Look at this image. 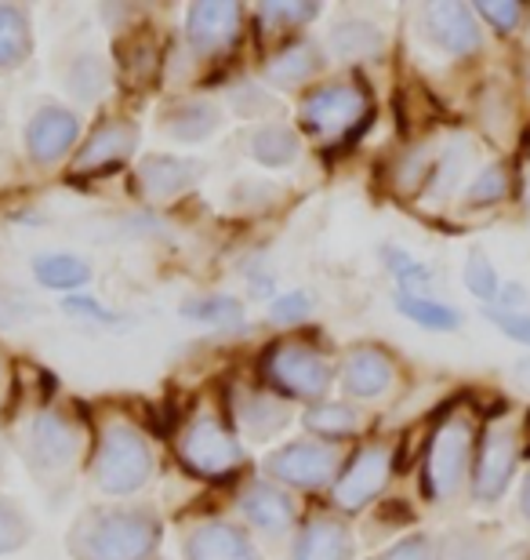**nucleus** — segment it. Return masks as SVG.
<instances>
[{"label": "nucleus", "instance_id": "27", "mask_svg": "<svg viewBox=\"0 0 530 560\" xmlns=\"http://www.w3.org/2000/svg\"><path fill=\"white\" fill-rule=\"evenodd\" d=\"M309 433L323 436V441H345L360 430V411L353 405H342V400H323V405H313L306 416H302Z\"/></svg>", "mask_w": 530, "mask_h": 560}, {"label": "nucleus", "instance_id": "13", "mask_svg": "<svg viewBox=\"0 0 530 560\" xmlns=\"http://www.w3.org/2000/svg\"><path fill=\"white\" fill-rule=\"evenodd\" d=\"M397 386V364L378 346H353L342 361V389L356 400H378Z\"/></svg>", "mask_w": 530, "mask_h": 560}, {"label": "nucleus", "instance_id": "15", "mask_svg": "<svg viewBox=\"0 0 530 560\" xmlns=\"http://www.w3.org/2000/svg\"><path fill=\"white\" fill-rule=\"evenodd\" d=\"M240 33V8L211 0V4H189L186 11V37L200 55H214L229 48Z\"/></svg>", "mask_w": 530, "mask_h": 560}, {"label": "nucleus", "instance_id": "29", "mask_svg": "<svg viewBox=\"0 0 530 560\" xmlns=\"http://www.w3.org/2000/svg\"><path fill=\"white\" fill-rule=\"evenodd\" d=\"M66 88H70V95H76L81 103H95V98H103V92L109 88V66L103 55H76V59L66 66Z\"/></svg>", "mask_w": 530, "mask_h": 560}, {"label": "nucleus", "instance_id": "16", "mask_svg": "<svg viewBox=\"0 0 530 560\" xmlns=\"http://www.w3.org/2000/svg\"><path fill=\"white\" fill-rule=\"evenodd\" d=\"M134 145H139V128H134L131 120H106V125H98L92 136H87L73 167L76 172H92V175L109 172V167H120L128 161L134 153Z\"/></svg>", "mask_w": 530, "mask_h": 560}, {"label": "nucleus", "instance_id": "17", "mask_svg": "<svg viewBox=\"0 0 530 560\" xmlns=\"http://www.w3.org/2000/svg\"><path fill=\"white\" fill-rule=\"evenodd\" d=\"M186 560H262V553L236 524L204 521L186 535Z\"/></svg>", "mask_w": 530, "mask_h": 560}, {"label": "nucleus", "instance_id": "47", "mask_svg": "<svg viewBox=\"0 0 530 560\" xmlns=\"http://www.w3.org/2000/svg\"><path fill=\"white\" fill-rule=\"evenodd\" d=\"M0 378H4V364H0Z\"/></svg>", "mask_w": 530, "mask_h": 560}, {"label": "nucleus", "instance_id": "21", "mask_svg": "<svg viewBox=\"0 0 530 560\" xmlns=\"http://www.w3.org/2000/svg\"><path fill=\"white\" fill-rule=\"evenodd\" d=\"M323 66V51L317 40H295L287 44L284 51L273 55L266 66V81L273 88H284V92H291V88H302L309 81V77H317Z\"/></svg>", "mask_w": 530, "mask_h": 560}, {"label": "nucleus", "instance_id": "25", "mask_svg": "<svg viewBox=\"0 0 530 560\" xmlns=\"http://www.w3.org/2000/svg\"><path fill=\"white\" fill-rule=\"evenodd\" d=\"M33 277L51 291H73L92 280V266H87L81 255L48 252V255H37V259H33Z\"/></svg>", "mask_w": 530, "mask_h": 560}, {"label": "nucleus", "instance_id": "39", "mask_svg": "<svg viewBox=\"0 0 530 560\" xmlns=\"http://www.w3.org/2000/svg\"><path fill=\"white\" fill-rule=\"evenodd\" d=\"M375 560H439V542L428 535H408V539L392 542L386 553H378Z\"/></svg>", "mask_w": 530, "mask_h": 560}, {"label": "nucleus", "instance_id": "38", "mask_svg": "<svg viewBox=\"0 0 530 560\" xmlns=\"http://www.w3.org/2000/svg\"><path fill=\"white\" fill-rule=\"evenodd\" d=\"M472 8H476V15L487 19L498 33L516 30V26H520V19H523L520 0H480V4H472Z\"/></svg>", "mask_w": 530, "mask_h": 560}, {"label": "nucleus", "instance_id": "36", "mask_svg": "<svg viewBox=\"0 0 530 560\" xmlns=\"http://www.w3.org/2000/svg\"><path fill=\"white\" fill-rule=\"evenodd\" d=\"M439 560H494V550L476 532H450L439 539Z\"/></svg>", "mask_w": 530, "mask_h": 560}, {"label": "nucleus", "instance_id": "30", "mask_svg": "<svg viewBox=\"0 0 530 560\" xmlns=\"http://www.w3.org/2000/svg\"><path fill=\"white\" fill-rule=\"evenodd\" d=\"M466 164H469V142L455 139L433 161V175H428V194H433V200H447L466 183Z\"/></svg>", "mask_w": 530, "mask_h": 560}, {"label": "nucleus", "instance_id": "42", "mask_svg": "<svg viewBox=\"0 0 530 560\" xmlns=\"http://www.w3.org/2000/svg\"><path fill=\"white\" fill-rule=\"evenodd\" d=\"M62 313H70V317H87V320H98V324H117V313L106 310L103 302L92 299V295H70L59 302Z\"/></svg>", "mask_w": 530, "mask_h": 560}, {"label": "nucleus", "instance_id": "31", "mask_svg": "<svg viewBox=\"0 0 530 560\" xmlns=\"http://www.w3.org/2000/svg\"><path fill=\"white\" fill-rule=\"evenodd\" d=\"M381 262H386V270L397 280V288L403 295H425L428 288H433V270H428L425 262L414 259L411 252L403 248H381Z\"/></svg>", "mask_w": 530, "mask_h": 560}, {"label": "nucleus", "instance_id": "6", "mask_svg": "<svg viewBox=\"0 0 530 560\" xmlns=\"http://www.w3.org/2000/svg\"><path fill=\"white\" fill-rule=\"evenodd\" d=\"M178 455L193 469L197 477H229L244 466V447L236 441L233 430L214 419V416H197L182 430L178 441Z\"/></svg>", "mask_w": 530, "mask_h": 560}, {"label": "nucleus", "instance_id": "33", "mask_svg": "<svg viewBox=\"0 0 530 560\" xmlns=\"http://www.w3.org/2000/svg\"><path fill=\"white\" fill-rule=\"evenodd\" d=\"M509 167L505 164H487V167H480L476 175L466 183V194H461V200H466V208H491V205H498V200L509 197Z\"/></svg>", "mask_w": 530, "mask_h": 560}, {"label": "nucleus", "instance_id": "20", "mask_svg": "<svg viewBox=\"0 0 530 560\" xmlns=\"http://www.w3.org/2000/svg\"><path fill=\"white\" fill-rule=\"evenodd\" d=\"M287 422H291L287 405H280L266 389H240L233 397V425H240V433L251 436V441H269Z\"/></svg>", "mask_w": 530, "mask_h": 560}, {"label": "nucleus", "instance_id": "24", "mask_svg": "<svg viewBox=\"0 0 530 560\" xmlns=\"http://www.w3.org/2000/svg\"><path fill=\"white\" fill-rule=\"evenodd\" d=\"M33 55L30 15L15 4H0V73L19 70Z\"/></svg>", "mask_w": 530, "mask_h": 560}, {"label": "nucleus", "instance_id": "7", "mask_svg": "<svg viewBox=\"0 0 530 560\" xmlns=\"http://www.w3.org/2000/svg\"><path fill=\"white\" fill-rule=\"evenodd\" d=\"M516 463H520V433L513 422H494L487 433L480 436L476 469H472V499L491 506L509 491L516 477Z\"/></svg>", "mask_w": 530, "mask_h": 560}, {"label": "nucleus", "instance_id": "14", "mask_svg": "<svg viewBox=\"0 0 530 560\" xmlns=\"http://www.w3.org/2000/svg\"><path fill=\"white\" fill-rule=\"evenodd\" d=\"M204 164L193 156H175V153H150L139 161V189L150 200H175L178 194L197 186Z\"/></svg>", "mask_w": 530, "mask_h": 560}, {"label": "nucleus", "instance_id": "2", "mask_svg": "<svg viewBox=\"0 0 530 560\" xmlns=\"http://www.w3.org/2000/svg\"><path fill=\"white\" fill-rule=\"evenodd\" d=\"M92 474L106 495H134L145 488L153 477V447L142 430H134L128 419H106L98 430Z\"/></svg>", "mask_w": 530, "mask_h": 560}, {"label": "nucleus", "instance_id": "44", "mask_svg": "<svg viewBox=\"0 0 530 560\" xmlns=\"http://www.w3.org/2000/svg\"><path fill=\"white\" fill-rule=\"evenodd\" d=\"M527 299H530V295L523 291V284H505L494 302H498V310H505V313H520Z\"/></svg>", "mask_w": 530, "mask_h": 560}, {"label": "nucleus", "instance_id": "26", "mask_svg": "<svg viewBox=\"0 0 530 560\" xmlns=\"http://www.w3.org/2000/svg\"><path fill=\"white\" fill-rule=\"evenodd\" d=\"M247 150H251V156H255L258 164L287 167V164L298 161L302 142L295 136V128H287V125H262L251 136V142H247Z\"/></svg>", "mask_w": 530, "mask_h": 560}, {"label": "nucleus", "instance_id": "8", "mask_svg": "<svg viewBox=\"0 0 530 560\" xmlns=\"http://www.w3.org/2000/svg\"><path fill=\"white\" fill-rule=\"evenodd\" d=\"M266 474L273 477L276 485L313 491V488L331 485V480L342 474V455H338L334 444L295 441L266 455Z\"/></svg>", "mask_w": 530, "mask_h": 560}, {"label": "nucleus", "instance_id": "10", "mask_svg": "<svg viewBox=\"0 0 530 560\" xmlns=\"http://www.w3.org/2000/svg\"><path fill=\"white\" fill-rule=\"evenodd\" d=\"M392 477V447L389 444H367L342 466L334 477V506L345 513H360L367 502L381 495V488Z\"/></svg>", "mask_w": 530, "mask_h": 560}, {"label": "nucleus", "instance_id": "37", "mask_svg": "<svg viewBox=\"0 0 530 560\" xmlns=\"http://www.w3.org/2000/svg\"><path fill=\"white\" fill-rule=\"evenodd\" d=\"M320 15V4H262L258 8V22L266 30H287V26H306Z\"/></svg>", "mask_w": 530, "mask_h": 560}, {"label": "nucleus", "instance_id": "34", "mask_svg": "<svg viewBox=\"0 0 530 560\" xmlns=\"http://www.w3.org/2000/svg\"><path fill=\"white\" fill-rule=\"evenodd\" d=\"M30 535H33V528H30L26 510H22L15 499L0 495V557L19 553L22 546L30 542Z\"/></svg>", "mask_w": 530, "mask_h": 560}, {"label": "nucleus", "instance_id": "5", "mask_svg": "<svg viewBox=\"0 0 530 560\" xmlns=\"http://www.w3.org/2000/svg\"><path fill=\"white\" fill-rule=\"evenodd\" d=\"M472 447H476V433H472V422L466 416H447L436 425V433L428 436V452H425V495L428 499L447 502L466 488Z\"/></svg>", "mask_w": 530, "mask_h": 560}, {"label": "nucleus", "instance_id": "41", "mask_svg": "<svg viewBox=\"0 0 530 560\" xmlns=\"http://www.w3.org/2000/svg\"><path fill=\"white\" fill-rule=\"evenodd\" d=\"M233 109L240 117H266V114H276V103L269 98L262 88H255V84H240L233 92Z\"/></svg>", "mask_w": 530, "mask_h": 560}, {"label": "nucleus", "instance_id": "32", "mask_svg": "<svg viewBox=\"0 0 530 560\" xmlns=\"http://www.w3.org/2000/svg\"><path fill=\"white\" fill-rule=\"evenodd\" d=\"M182 317L208 324V328H236V324H244V302L233 295H204L186 302Z\"/></svg>", "mask_w": 530, "mask_h": 560}, {"label": "nucleus", "instance_id": "11", "mask_svg": "<svg viewBox=\"0 0 530 560\" xmlns=\"http://www.w3.org/2000/svg\"><path fill=\"white\" fill-rule=\"evenodd\" d=\"M419 33L444 55H472L480 51V22L476 11L466 4H425L419 15Z\"/></svg>", "mask_w": 530, "mask_h": 560}, {"label": "nucleus", "instance_id": "43", "mask_svg": "<svg viewBox=\"0 0 530 560\" xmlns=\"http://www.w3.org/2000/svg\"><path fill=\"white\" fill-rule=\"evenodd\" d=\"M487 320L498 328L502 335H509L513 342H520V346H530V317L527 313H505V310H487Z\"/></svg>", "mask_w": 530, "mask_h": 560}, {"label": "nucleus", "instance_id": "45", "mask_svg": "<svg viewBox=\"0 0 530 560\" xmlns=\"http://www.w3.org/2000/svg\"><path fill=\"white\" fill-rule=\"evenodd\" d=\"M520 513L530 521V474L523 477V488H520Z\"/></svg>", "mask_w": 530, "mask_h": 560}, {"label": "nucleus", "instance_id": "3", "mask_svg": "<svg viewBox=\"0 0 530 560\" xmlns=\"http://www.w3.org/2000/svg\"><path fill=\"white\" fill-rule=\"evenodd\" d=\"M84 433L70 416L62 411H40L33 416L26 433H22V458H26L30 474L48 485H62L73 474L76 458H81Z\"/></svg>", "mask_w": 530, "mask_h": 560}, {"label": "nucleus", "instance_id": "22", "mask_svg": "<svg viewBox=\"0 0 530 560\" xmlns=\"http://www.w3.org/2000/svg\"><path fill=\"white\" fill-rule=\"evenodd\" d=\"M222 128V109L211 98H186L164 114V131L178 142H204Z\"/></svg>", "mask_w": 530, "mask_h": 560}, {"label": "nucleus", "instance_id": "23", "mask_svg": "<svg viewBox=\"0 0 530 560\" xmlns=\"http://www.w3.org/2000/svg\"><path fill=\"white\" fill-rule=\"evenodd\" d=\"M327 40H331V51L338 55V59H345V62L375 59V55L386 48V37H381V30L370 19H360V15L338 19Z\"/></svg>", "mask_w": 530, "mask_h": 560}, {"label": "nucleus", "instance_id": "1", "mask_svg": "<svg viewBox=\"0 0 530 560\" xmlns=\"http://www.w3.org/2000/svg\"><path fill=\"white\" fill-rule=\"evenodd\" d=\"M164 524L150 506H92L73 521V560H150L161 546Z\"/></svg>", "mask_w": 530, "mask_h": 560}, {"label": "nucleus", "instance_id": "18", "mask_svg": "<svg viewBox=\"0 0 530 560\" xmlns=\"http://www.w3.org/2000/svg\"><path fill=\"white\" fill-rule=\"evenodd\" d=\"M356 542L345 521L331 517V513H317L306 528L298 532L291 560H353Z\"/></svg>", "mask_w": 530, "mask_h": 560}, {"label": "nucleus", "instance_id": "28", "mask_svg": "<svg viewBox=\"0 0 530 560\" xmlns=\"http://www.w3.org/2000/svg\"><path fill=\"white\" fill-rule=\"evenodd\" d=\"M392 306L425 331H455L461 324L455 306H447V302H439V299H428V295H403V291H397Z\"/></svg>", "mask_w": 530, "mask_h": 560}, {"label": "nucleus", "instance_id": "19", "mask_svg": "<svg viewBox=\"0 0 530 560\" xmlns=\"http://www.w3.org/2000/svg\"><path fill=\"white\" fill-rule=\"evenodd\" d=\"M240 513L262 535H284L295 524V502H291L284 488L269 485V480H255V485L244 488Z\"/></svg>", "mask_w": 530, "mask_h": 560}, {"label": "nucleus", "instance_id": "35", "mask_svg": "<svg viewBox=\"0 0 530 560\" xmlns=\"http://www.w3.org/2000/svg\"><path fill=\"white\" fill-rule=\"evenodd\" d=\"M466 288L480 302H494V299H498L502 280H498V270H494V262L487 259V252H483V248L469 252V259H466Z\"/></svg>", "mask_w": 530, "mask_h": 560}, {"label": "nucleus", "instance_id": "12", "mask_svg": "<svg viewBox=\"0 0 530 560\" xmlns=\"http://www.w3.org/2000/svg\"><path fill=\"white\" fill-rule=\"evenodd\" d=\"M76 139H81V120L62 106H40L26 125V153L33 164H59Z\"/></svg>", "mask_w": 530, "mask_h": 560}, {"label": "nucleus", "instance_id": "4", "mask_svg": "<svg viewBox=\"0 0 530 560\" xmlns=\"http://www.w3.org/2000/svg\"><path fill=\"white\" fill-rule=\"evenodd\" d=\"M262 378L269 389L295 400H320L331 389L334 368L331 361L317 350V346L302 339H284L273 342L262 353Z\"/></svg>", "mask_w": 530, "mask_h": 560}, {"label": "nucleus", "instance_id": "46", "mask_svg": "<svg viewBox=\"0 0 530 560\" xmlns=\"http://www.w3.org/2000/svg\"><path fill=\"white\" fill-rule=\"evenodd\" d=\"M513 375H516V378H520V383H523V386H530V357H527V361H520V364H516V368H513Z\"/></svg>", "mask_w": 530, "mask_h": 560}, {"label": "nucleus", "instance_id": "9", "mask_svg": "<svg viewBox=\"0 0 530 560\" xmlns=\"http://www.w3.org/2000/svg\"><path fill=\"white\" fill-rule=\"evenodd\" d=\"M364 120H367V95L356 84L345 81L323 84L302 103V125L320 139H338L345 131H353V125H364Z\"/></svg>", "mask_w": 530, "mask_h": 560}, {"label": "nucleus", "instance_id": "40", "mask_svg": "<svg viewBox=\"0 0 530 560\" xmlns=\"http://www.w3.org/2000/svg\"><path fill=\"white\" fill-rule=\"evenodd\" d=\"M269 317L280 324H302L313 317V299L309 291H287V295H276L273 306H269Z\"/></svg>", "mask_w": 530, "mask_h": 560}]
</instances>
